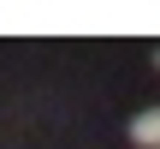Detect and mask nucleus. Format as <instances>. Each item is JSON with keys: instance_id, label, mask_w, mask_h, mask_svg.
<instances>
[{"instance_id": "nucleus-1", "label": "nucleus", "mask_w": 160, "mask_h": 149, "mask_svg": "<svg viewBox=\"0 0 160 149\" xmlns=\"http://www.w3.org/2000/svg\"><path fill=\"white\" fill-rule=\"evenodd\" d=\"M131 143L137 149H160V108H148V113L131 119Z\"/></svg>"}, {"instance_id": "nucleus-2", "label": "nucleus", "mask_w": 160, "mask_h": 149, "mask_svg": "<svg viewBox=\"0 0 160 149\" xmlns=\"http://www.w3.org/2000/svg\"><path fill=\"white\" fill-rule=\"evenodd\" d=\"M154 66H160V48H154Z\"/></svg>"}]
</instances>
